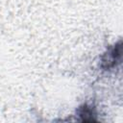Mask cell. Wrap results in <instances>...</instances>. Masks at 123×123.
Returning a JSON list of instances; mask_svg holds the SVG:
<instances>
[{"mask_svg":"<svg viewBox=\"0 0 123 123\" xmlns=\"http://www.w3.org/2000/svg\"><path fill=\"white\" fill-rule=\"evenodd\" d=\"M80 115L83 117L84 121H94V119L92 118V110L89 109L87 106H85L81 109Z\"/></svg>","mask_w":123,"mask_h":123,"instance_id":"obj_1","label":"cell"}]
</instances>
